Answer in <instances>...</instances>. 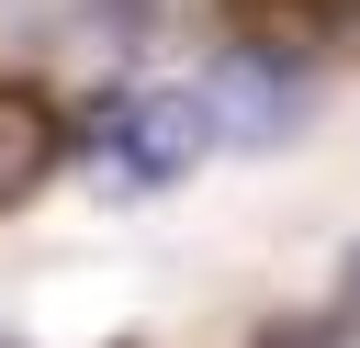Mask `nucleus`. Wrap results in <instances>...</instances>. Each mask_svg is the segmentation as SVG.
Here are the masks:
<instances>
[{
    "mask_svg": "<svg viewBox=\"0 0 360 348\" xmlns=\"http://www.w3.org/2000/svg\"><path fill=\"white\" fill-rule=\"evenodd\" d=\"M191 101H202V123H214L225 146H281V135L304 123V67L236 45V56H214V67L191 79Z\"/></svg>",
    "mask_w": 360,
    "mask_h": 348,
    "instance_id": "obj_2",
    "label": "nucleus"
},
{
    "mask_svg": "<svg viewBox=\"0 0 360 348\" xmlns=\"http://www.w3.org/2000/svg\"><path fill=\"white\" fill-rule=\"evenodd\" d=\"M56 157H68V123L45 112V90H11V79H0V202L45 191Z\"/></svg>",
    "mask_w": 360,
    "mask_h": 348,
    "instance_id": "obj_3",
    "label": "nucleus"
},
{
    "mask_svg": "<svg viewBox=\"0 0 360 348\" xmlns=\"http://www.w3.org/2000/svg\"><path fill=\"white\" fill-rule=\"evenodd\" d=\"M270 348H315V337H270Z\"/></svg>",
    "mask_w": 360,
    "mask_h": 348,
    "instance_id": "obj_5",
    "label": "nucleus"
},
{
    "mask_svg": "<svg viewBox=\"0 0 360 348\" xmlns=\"http://www.w3.org/2000/svg\"><path fill=\"white\" fill-rule=\"evenodd\" d=\"M248 11H259V0H248Z\"/></svg>",
    "mask_w": 360,
    "mask_h": 348,
    "instance_id": "obj_7",
    "label": "nucleus"
},
{
    "mask_svg": "<svg viewBox=\"0 0 360 348\" xmlns=\"http://www.w3.org/2000/svg\"><path fill=\"white\" fill-rule=\"evenodd\" d=\"M349 303H360V247H349Z\"/></svg>",
    "mask_w": 360,
    "mask_h": 348,
    "instance_id": "obj_4",
    "label": "nucleus"
},
{
    "mask_svg": "<svg viewBox=\"0 0 360 348\" xmlns=\"http://www.w3.org/2000/svg\"><path fill=\"white\" fill-rule=\"evenodd\" d=\"M79 146H90V180H101V191H169V180L214 146V123H202L191 90H101Z\"/></svg>",
    "mask_w": 360,
    "mask_h": 348,
    "instance_id": "obj_1",
    "label": "nucleus"
},
{
    "mask_svg": "<svg viewBox=\"0 0 360 348\" xmlns=\"http://www.w3.org/2000/svg\"><path fill=\"white\" fill-rule=\"evenodd\" d=\"M0 348H22V337H0Z\"/></svg>",
    "mask_w": 360,
    "mask_h": 348,
    "instance_id": "obj_6",
    "label": "nucleus"
}]
</instances>
